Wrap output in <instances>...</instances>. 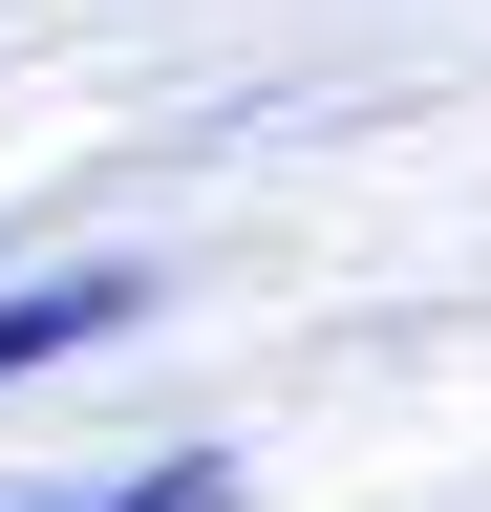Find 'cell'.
I'll return each instance as SVG.
<instances>
[{"instance_id": "6da1fadb", "label": "cell", "mask_w": 491, "mask_h": 512, "mask_svg": "<svg viewBox=\"0 0 491 512\" xmlns=\"http://www.w3.org/2000/svg\"><path fill=\"white\" fill-rule=\"evenodd\" d=\"M86 512H235V470H150V491H86Z\"/></svg>"}]
</instances>
